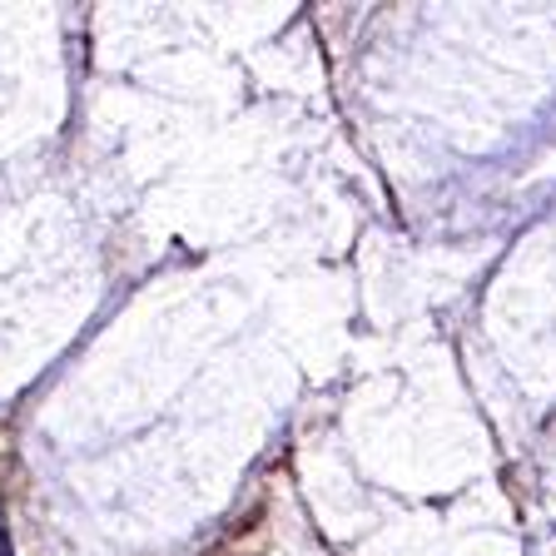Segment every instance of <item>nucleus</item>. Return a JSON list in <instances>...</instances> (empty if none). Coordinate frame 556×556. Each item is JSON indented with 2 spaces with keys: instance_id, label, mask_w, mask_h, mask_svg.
I'll use <instances>...</instances> for the list:
<instances>
[]
</instances>
